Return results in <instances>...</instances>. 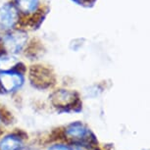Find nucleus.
Listing matches in <instances>:
<instances>
[{
  "label": "nucleus",
  "mask_w": 150,
  "mask_h": 150,
  "mask_svg": "<svg viewBox=\"0 0 150 150\" xmlns=\"http://www.w3.org/2000/svg\"><path fill=\"white\" fill-rule=\"evenodd\" d=\"M65 135L73 140V142H81L92 144L97 143L94 135L90 132L89 129L81 122H76L69 125L65 129Z\"/></svg>",
  "instance_id": "1"
},
{
  "label": "nucleus",
  "mask_w": 150,
  "mask_h": 150,
  "mask_svg": "<svg viewBox=\"0 0 150 150\" xmlns=\"http://www.w3.org/2000/svg\"><path fill=\"white\" fill-rule=\"evenodd\" d=\"M24 83V77L19 72L7 70L0 72V88L5 92H14Z\"/></svg>",
  "instance_id": "2"
},
{
  "label": "nucleus",
  "mask_w": 150,
  "mask_h": 150,
  "mask_svg": "<svg viewBox=\"0 0 150 150\" xmlns=\"http://www.w3.org/2000/svg\"><path fill=\"white\" fill-rule=\"evenodd\" d=\"M50 98H51L52 104L55 107L64 108V110H66V108H72L73 106L75 108V105L79 102L76 92H72L65 89H60L58 91H55Z\"/></svg>",
  "instance_id": "3"
},
{
  "label": "nucleus",
  "mask_w": 150,
  "mask_h": 150,
  "mask_svg": "<svg viewBox=\"0 0 150 150\" xmlns=\"http://www.w3.org/2000/svg\"><path fill=\"white\" fill-rule=\"evenodd\" d=\"M18 18V10L14 5L6 3L0 7V29L10 30L17 23Z\"/></svg>",
  "instance_id": "4"
},
{
  "label": "nucleus",
  "mask_w": 150,
  "mask_h": 150,
  "mask_svg": "<svg viewBox=\"0 0 150 150\" xmlns=\"http://www.w3.org/2000/svg\"><path fill=\"white\" fill-rule=\"evenodd\" d=\"M28 36L23 32H13L4 38V45L11 53H18L27 43Z\"/></svg>",
  "instance_id": "5"
},
{
  "label": "nucleus",
  "mask_w": 150,
  "mask_h": 150,
  "mask_svg": "<svg viewBox=\"0 0 150 150\" xmlns=\"http://www.w3.org/2000/svg\"><path fill=\"white\" fill-rule=\"evenodd\" d=\"M23 138L15 132L0 139V150H20L23 147Z\"/></svg>",
  "instance_id": "6"
},
{
  "label": "nucleus",
  "mask_w": 150,
  "mask_h": 150,
  "mask_svg": "<svg viewBox=\"0 0 150 150\" xmlns=\"http://www.w3.org/2000/svg\"><path fill=\"white\" fill-rule=\"evenodd\" d=\"M18 9L23 13H32L38 9V0H15Z\"/></svg>",
  "instance_id": "7"
},
{
  "label": "nucleus",
  "mask_w": 150,
  "mask_h": 150,
  "mask_svg": "<svg viewBox=\"0 0 150 150\" xmlns=\"http://www.w3.org/2000/svg\"><path fill=\"white\" fill-rule=\"evenodd\" d=\"M48 150H73L72 145H66V144H55L50 146Z\"/></svg>",
  "instance_id": "8"
},
{
  "label": "nucleus",
  "mask_w": 150,
  "mask_h": 150,
  "mask_svg": "<svg viewBox=\"0 0 150 150\" xmlns=\"http://www.w3.org/2000/svg\"><path fill=\"white\" fill-rule=\"evenodd\" d=\"M74 1H76V2H79V3H81V2H83V0H74Z\"/></svg>",
  "instance_id": "9"
}]
</instances>
